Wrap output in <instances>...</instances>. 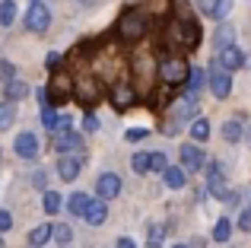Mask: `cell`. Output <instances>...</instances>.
Instances as JSON below:
<instances>
[{"label":"cell","mask_w":251,"mask_h":248,"mask_svg":"<svg viewBox=\"0 0 251 248\" xmlns=\"http://www.w3.org/2000/svg\"><path fill=\"white\" fill-rule=\"evenodd\" d=\"M48 239H51V226H35V229L29 232V245L32 248H42Z\"/></svg>","instance_id":"obj_21"},{"label":"cell","mask_w":251,"mask_h":248,"mask_svg":"<svg viewBox=\"0 0 251 248\" xmlns=\"http://www.w3.org/2000/svg\"><path fill=\"white\" fill-rule=\"evenodd\" d=\"M13 226V217H10V210H0V236H3L6 229Z\"/></svg>","instance_id":"obj_38"},{"label":"cell","mask_w":251,"mask_h":248,"mask_svg":"<svg viewBox=\"0 0 251 248\" xmlns=\"http://www.w3.org/2000/svg\"><path fill=\"white\" fill-rule=\"evenodd\" d=\"M162 178H166L169 188H175V191H178V188H184V169L181 166H169L166 172H162Z\"/></svg>","instance_id":"obj_18"},{"label":"cell","mask_w":251,"mask_h":248,"mask_svg":"<svg viewBox=\"0 0 251 248\" xmlns=\"http://www.w3.org/2000/svg\"><path fill=\"white\" fill-rule=\"evenodd\" d=\"M51 239L61 242V245H67L70 239H74V229H70L67 223H54V226H51Z\"/></svg>","instance_id":"obj_24"},{"label":"cell","mask_w":251,"mask_h":248,"mask_svg":"<svg viewBox=\"0 0 251 248\" xmlns=\"http://www.w3.org/2000/svg\"><path fill=\"white\" fill-rule=\"evenodd\" d=\"M248 210H251V207H248Z\"/></svg>","instance_id":"obj_45"},{"label":"cell","mask_w":251,"mask_h":248,"mask_svg":"<svg viewBox=\"0 0 251 248\" xmlns=\"http://www.w3.org/2000/svg\"><path fill=\"white\" fill-rule=\"evenodd\" d=\"M115 32H118V38H121V42H140V38L150 32V19L143 16L140 10H127L121 19H118Z\"/></svg>","instance_id":"obj_3"},{"label":"cell","mask_w":251,"mask_h":248,"mask_svg":"<svg viewBox=\"0 0 251 248\" xmlns=\"http://www.w3.org/2000/svg\"><path fill=\"white\" fill-rule=\"evenodd\" d=\"M0 248H3V236H0Z\"/></svg>","instance_id":"obj_43"},{"label":"cell","mask_w":251,"mask_h":248,"mask_svg":"<svg viewBox=\"0 0 251 248\" xmlns=\"http://www.w3.org/2000/svg\"><path fill=\"white\" fill-rule=\"evenodd\" d=\"M191 137H194L197 143H203L210 137V121L207 118H194V121H191Z\"/></svg>","instance_id":"obj_20"},{"label":"cell","mask_w":251,"mask_h":248,"mask_svg":"<svg viewBox=\"0 0 251 248\" xmlns=\"http://www.w3.org/2000/svg\"><path fill=\"white\" fill-rule=\"evenodd\" d=\"M96 191H99V198H102V200H111V198H118V194H121V178H118L115 172H105V175H99V181H96Z\"/></svg>","instance_id":"obj_9"},{"label":"cell","mask_w":251,"mask_h":248,"mask_svg":"<svg viewBox=\"0 0 251 248\" xmlns=\"http://www.w3.org/2000/svg\"><path fill=\"white\" fill-rule=\"evenodd\" d=\"M124 137H127L130 143H140L143 137H150V130H147V127H130V130H127V134H124Z\"/></svg>","instance_id":"obj_35"},{"label":"cell","mask_w":251,"mask_h":248,"mask_svg":"<svg viewBox=\"0 0 251 248\" xmlns=\"http://www.w3.org/2000/svg\"><path fill=\"white\" fill-rule=\"evenodd\" d=\"M239 226H242V229H251V210H248V213H242V217H239Z\"/></svg>","instance_id":"obj_40"},{"label":"cell","mask_w":251,"mask_h":248,"mask_svg":"<svg viewBox=\"0 0 251 248\" xmlns=\"http://www.w3.org/2000/svg\"><path fill=\"white\" fill-rule=\"evenodd\" d=\"M80 169H83L80 156H64V159H57V175H61L64 181H74L76 175H80Z\"/></svg>","instance_id":"obj_14"},{"label":"cell","mask_w":251,"mask_h":248,"mask_svg":"<svg viewBox=\"0 0 251 248\" xmlns=\"http://www.w3.org/2000/svg\"><path fill=\"white\" fill-rule=\"evenodd\" d=\"M42 124H45L48 130H54V124H57V115L51 112V108H45V112H42Z\"/></svg>","instance_id":"obj_36"},{"label":"cell","mask_w":251,"mask_h":248,"mask_svg":"<svg viewBox=\"0 0 251 248\" xmlns=\"http://www.w3.org/2000/svg\"><path fill=\"white\" fill-rule=\"evenodd\" d=\"M38 96H42V105L45 108H51V102H54V105L67 102L70 96H74V76H70L67 70H54L48 89H45V93H38Z\"/></svg>","instance_id":"obj_2"},{"label":"cell","mask_w":251,"mask_h":248,"mask_svg":"<svg viewBox=\"0 0 251 248\" xmlns=\"http://www.w3.org/2000/svg\"><path fill=\"white\" fill-rule=\"evenodd\" d=\"M0 80H3V83L16 80V67H13L10 61H0Z\"/></svg>","instance_id":"obj_33"},{"label":"cell","mask_w":251,"mask_h":248,"mask_svg":"<svg viewBox=\"0 0 251 248\" xmlns=\"http://www.w3.org/2000/svg\"><path fill=\"white\" fill-rule=\"evenodd\" d=\"M159 80L166 83V86H181V83H188V74H191V67H188V61L184 57H166V61L159 64Z\"/></svg>","instance_id":"obj_4"},{"label":"cell","mask_w":251,"mask_h":248,"mask_svg":"<svg viewBox=\"0 0 251 248\" xmlns=\"http://www.w3.org/2000/svg\"><path fill=\"white\" fill-rule=\"evenodd\" d=\"M229 232H232V223H229V220H220V223L213 226V239L216 242H229Z\"/></svg>","instance_id":"obj_30"},{"label":"cell","mask_w":251,"mask_h":248,"mask_svg":"<svg viewBox=\"0 0 251 248\" xmlns=\"http://www.w3.org/2000/svg\"><path fill=\"white\" fill-rule=\"evenodd\" d=\"M67 130H74V121H70L67 115H57V124H54V134H67Z\"/></svg>","instance_id":"obj_34"},{"label":"cell","mask_w":251,"mask_h":248,"mask_svg":"<svg viewBox=\"0 0 251 248\" xmlns=\"http://www.w3.org/2000/svg\"><path fill=\"white\" fill-rule=\"evenodd\" d=\"M172 248H188V245H172Z\"/></svg>","instance_id":"obj_42"},{"label":"cell","mask_w":251,"mask_h":248,"mask_svg":"<svg viewBox=\"0 0 251 248\" xmlns=\"http://www.w3.org/2000/svg\"><path fill=\"white\" fill-rule=\"evenodd\" d=\"M229 10H232V0H213L210 16H213V19H223V16H229Z\"/></svg>","instance_id":"obj_29"},{"label":"cell","mask_w":251,"mask_h":248,"mask_svg":"<svg viewBox=\"0 0 251 248\" xmlns=\"http://www.w3.org/2000/svg\"><path fill=\"white\" fill-rule=\"evenodd\" d=\"M74 96L80 99V105L92 108L99 99H102V86H99L96 76H80V80H74Z\"/></svg>","instance_id":"obj_5"},{"label":"cell","mask_w":251,"mask_h":248,"mask_svg":"<svg viewBox=\"0 0 251 248\" xmlns=\"http://www.w3.org/2000/svg\"><path fill=\"white\" fill-rule=\"evenodd\" d=\"M203 83H207V74H203L201 67H191V74H188V83H184V86L191 89V96H197V89H203Z\"/></svg>","instance_id":"obj_19"},{"label":"cell","mask_w":251,"mask_h":248,"mask_svg":"<svg viewBox=\"0 0 251 248\" xmlns=\"http://www.w3.org/2000/svg\"><path fill=\"white\" fill-rule=\"evenodd\" d=\"M232 38H235V29L232 25H220V29H216V48H232Z\"/></svg>","instance_id":"obj_22"},{"label":"cell","mask_w":251,"mask_h":248,"mask_svg":"<svg viewBox=\"0 0 251 248\" xmlns=\"http://www.w3.org/2000/svg\"><path fill=\"white\" fill-rule=\"evenodd\" d=\"M166 42L175 45V48H181V51L197 48V45H201V25H197L194 19H188V16L172 19L169 29H166Z\"/></svg>","instance_id":"obj_1"},{"label":"cell","mask_w":251,"mask_h":248,"mask_svg":"<svg viewBox=\"0 0 251 248\" xmlns=\"http://www.w3.org/2000/svg\"><path fill=\"white\" fill-rule=\"evenodd\" d=\"M45 67H48L51 74H54V70H61V54H57V51H51L48 61H45Z\"/></svg>","instance_id":"obj_37"},{"label":"cell","mask_w":251,"mask_h":248,"mask_svg":"<svg viewBox=\"0 0 251 248\" xmlns=\"http://www.w3.org/2000/svg\"><path fill=\"white\" fill-rule=\"evenodd\" d=\"M150 169H156V172H166V169H169L166 153H150Z\"/></svg>","instance_id":"obj_32"},{"label":"cell","mask_w":251,"mask_h":248,"mask_svg":"<svg viewBox=\"0 0 251 248\" xmlns=\"http://www.w3.org/2000/svg\"><path fill=\"white\" fill-rule=\"evenodd\" d=\"M13 121H16V108H13V102H0V130H6Z\"/></svg>","instance_id":"obj_25"},{"label":"cell","mask_w":251,"mask_h":248,"mask_svg":"<svg viewBox=\"0 0 251 248\" xmlns=\"http://www.w3.org/2000/svg\"><path fill=\"white\" fill-rule=\"evenodd\" d=\"M130 166H134V172H150V153H134L130 156Z\"/></svg>","instance_id":"obj_31"},{"label":"cell","mask_w":251,"mask_h":248,"mask_svg":"<svg viewBox=\"0 0 251 248\" xmlns=\"http://www.w3.org/2000/svg\"><path fill=\"white\" fill-rule=\"evenodd\" d=\"M210 93H213L216 99H226V96L232 93V76H229L216 61H213V67H210Z\"/></svg>","instance_id":"obj_8"},{"label":"cell","mask_w":251,"mask_h":248,"mask_svg":"<svg viewBox=\"0 0 251 248\" xmlns=\"http://www.w3.org/2000/svg\"><path fill=\"white\" fill-rule=\"evenodd\" d=\"M89 204H92L89 194H83V191H80V194H70V198H67V210L74 213V217H86Z\"/></svg>","instance_id":"obj_17"},{"label":"cell","mask_w":251,"mask_h":248,"mask_svg":"<svg viewBox=\"0 0 251 248\" xmlns=\"http://www.w3.org/2000/svg\"><path fill=\"white\" fill-rule=\"evenodd\" d=\"M105 217H108V207H105V200H92L83 220H86L89 226H102V223H105Z\"/></svg>","instance_id":"obj_15"},{"label":"cell","mask_w":251,"mask_h":248,"mask_svg":"<svg viewBox=\"0 0 251 248\" xmlns=\"http://www.w3.org/2000/svg\"><path fill=\"white\" fill-rule=\"evenodd\" d=\"M203 159H207V156H203L194 143H184V147H181V169H184V172H201Z\"/></svg>","instance_id":"obj_10"},{"label":"cell","mask_w":251,"mask_h":248,"mask_svg":"<svg viewBox=\"0 0 251 248\" xmlns=\"http://www.w3.org/2000/svg\"><path fill=\"white\" fill-rule=\"evenodd\" d=\"M0 159H3V153H0Z\"/></svg>","instance_id":"obj_44"},{"label":"cell","mask_w":251,"mask_h":248,"mask_svg":"<svg viewBox=\"0 0 251 248\" xmlns=\"http://www.w3.org/2000/svg\"><path fill=\"white\" fill-rule=\"evenodd\" d=\"M16 156H23V159H32V156L38 153V137L32 134V130H23V134L16 137Z\"/></svg>","instance_id":"obj_12"},{"label":"cell","mask_w":251,"mask_h":248,"mask_svg":"<svg viewBox=\"0 0 251 248\" xmlns=\"http://www.w3.org/2000/svg\"><path fill=\"white\" fill-rule=\"evenodd\" d=\"M216 64H220V67L229 74V70H239V67H245V54H242V51L232 45V48H223V51H220Z\"/></svg>","instance_id":"obj_11"},{"label":"cell","mask_w":251,"mask_h":248,"mask_svg":"<svg viewBox=\"0 0 251 248\" xmlns=\"http://www.w3.org/2000/svg\"><path fill=\"white\" fill-rule=\"evenodd\" d=\"M48 25H51V10L42 3V0H35V3L25 10V32L42 35V32H48Z\"/></svg>","instance_id":"obj_7"},{"label":"cell","mask_w":251,"mask_h":248,"mask_svg":"<svg viewBox=\"0 0 251 248\" xmlns=\"http://www.w3.org/2000/svg\"><path fill=\"white\" fill-rule=\"evenodd\" d=\"M29 93H32V86L25 80H10V83H6V102H19V99H25Z\"/></svg>","instance_id":"obj_16"},{"label":"cell","mask_w":251,"mask_h":248,"mask_svg":"<svg viewBox=\"0 0 251 248\" xmlns=\"http://www.w3.org/2000/svg\"><path fill=\"white\" fill-rule=\"evenodd\" d=\"M42 204H45V213H57L64 200H61V194H57V191H45V200H42Z\"/></svg>","instance_id":"obj_27"},{"label":"cell","mask_w":251,"mask_h":248,"mask_svg":"<svg viewBox=\"0 0 251 248\" xmlns=\"http://www.w3.org/2000/svg\"><path fill=\"white\" fill-rule=\"evenodd\" d=\"M51 147H54L57 153H74V149H80V134H76V130L54 134V137H51Z\"/></svg>","instance_id":"obj_13"},{"label":"cell","mask_w":251,"mask_h":248,"mask_svg":"<svg viewBox=\"0 0 251 248\" xmlns=\"http://www.w3.org/2000/svg\"><path fill=\"white\" fill-rule=\"evenodd\" d=\"M83 130H89V134L99 130V118H96V115H86V118H83Z\"/></svg>","instance_id":"obj_39"},{"label":"cell","mask_w":251,"mask_h":248,"mask_svg":"<svg viewBox=\"0 0 251 248\" xmlns=\"http://www.w3.org/2000/svg\"><path fill=\"white\" fill-rule=\"evenodd\" d=\"M162 239H166V226L153 223L150 226V236H147V248H162Z\"/></svg>","instance_id":"obj_23"},{"label":"cell","mask_w":251,"mask_h":248,"mask_svg":"<svg viewBox=\"0 0 251 248\" xmlns=\"http://www.w3.org/2000/svg\"><path fill=\"white\" fill-rule=\"evenodd\" d=\"M223 137H226L229 143L242 140V124L239 121H226V124H223Z\"/></svg>","instance_id":"obj_28"},{"label":"cell","mask_w":251,"mask_h":248,"mask_svg":"<svg viewBox=\"0 0 251 248\" xmlns=\"http://www.w3.org/2000/svg\"><path fill=\"white\" fill-rule=\"evenodd\" d=\"M108 99H111V108H118V112H127V108L137 105V89L130 86V83L118 80V83H111Z\"/></svg>","instance_id":"obj_6"},{"label":"cell","mask_w":251,"mask_h":248,"mask_svg":"<svg viewBox=\"0 0 251 248\" xmlns=\"http://www.w3.org/2000/svg\"><path fill=\"white\" fill-rule=\"evenodd\" d=\"M13 19H16V3H13V0H3V3H0V25H10Z\"/></svg>","instance_id":"obj_26"},{"label":"cell","mask_w":251,"mask_h":248,"mask_svg":"<svg viewBox=\"0 0 251 248\" xmlns=\"http://www.w3.org/2000/svg\"><path fill=\"white\" fill-rule=\"evenodd\" d=\"M118 248H137V245L130 242V239H121V242H118Z\"/></svg>","instance_id":"obj_41"}]
</instances>
